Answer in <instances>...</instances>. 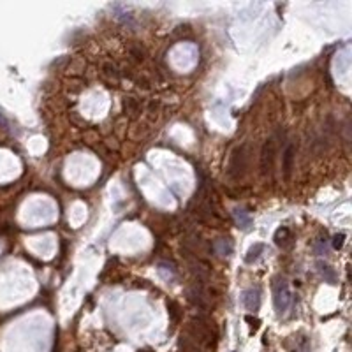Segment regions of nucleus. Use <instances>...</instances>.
Segmentation results:
<instances>
[{"label":"nucleus","mask_w":352,"mask_h":352,"mask_svg":"<svg viewBox=\"0 0 352 352\" xmlns=\"http://www.w3.org/2000/svg\"><path fill=\"white\" fill-rule=\"evenodd\" d=\"M234 220H236V224H238V228H242V229H248L250 226H252V216H250V213L248 212H245L243 208H236L234 210Z\"/></svg>","instance_id":"obj_4"},{"label":"nucleus","mask_w":352,"mask_h":352,"mask_svg":"<svg viewBox=\"0 0 352 352\" xmlns=\"http://www.w3.org/2000/svg\"><path fill=\"white\" fill-rule=\"evenodd\" d=\"M264 252H266V245H264V243H254V245L248 248V252H246L245 262H246V264L257 262V260L260 259V256H262Z\"/></svg>","instance_id":"obj_3"},{"label":"nucleus","mask_w":352,"mask_h":352,"mask_svg":"<svg viewBox=\"0 0 352 352\" xmlns=\"http://www.w3.org/2000/svg\"><path fill=\"white\" fill-rule=\"evenodd\" d=\"M317 266H319V273L322 275V278L326 280V282H330V284H334V282H336V273H334V270L331 268L330 264L319 262Z\"/></svg>","instance_id":"obj_6"},{"label":"nucleus","mask_w":352,"mask_h":352,"mask_svg":"<svg viewBox=\"0 0 352 352\" xmlns=\"http://www.w3.org/2000/svg\"><path fill=\"white\" fill-rule=\"evenodd\" d=\"M273 301L278 314H286L292 304V292L286 278H276L273 282Z\"/></svg>","instance_id":"obj_1"},{"label":"nucleus","mask_w":352,"mask_h":352,"mask_svg":"<svg viewBox=\"0 0 352 352\" xmlns=\"http://www.w3.org/2000/svg\"><path fill=\"white\" fill-rule=\"evenodd\" d=\"M292 160H294V146L292 144H289V146L286 148V152H284V172H286V176L290 174V169H292Z\"/></svg>","instance_id":"obj_5"},{"label":"nucleus","mask_w":352,"mask_h":352,"mask_svg":"<svg viewBox=\"0 0 352 352\" xmlns=\"http://www.w3.org/2000/svg\"><path fill=\"white\" fill-rule=\"evenodd\" d=\"M344 238H345V236L344 234H336V236H334V238H333V248H342V245H344Z\"/></svg>","instance_id":"obj_7"},{"label":"nucleus","mask_w":352,"mask_h":352,"mask_svg":"<svg viewBox=\"0 0 352 352\" xmlns=\"http://www.w3.org/2000/svg\"><path fill=\"white\" fill-rule=\"evenodd\" d=\"M246 322H250V326H252V330L256 331L257 328L260 326V320L259 319H256V317H252V316H246Z\"/></svg>","instance_id":"obj_8"},{"label":"nucleus","mask_w":352,"mask_h":352,"mask_svg":"<svg viewBox=\"0 0 352 352\" xmlns=\"http://www.w3.org/2000/svg\"><path fill=\"white\" fill-rule=\"evenodd\" d=\"M141 352H152V350H141Z\"/></svg>","instance_id":"obj_9"},{"label":"nucleus","mask_w":352,"mask_h":352,"mask_svg":"<svg viewBox=\"0 0 352 352\" xmlns=\"http://www.w3.org/2000/svg\"><path fill=\"white\" fill-rule=\"evenodd\" d=\"M243 306L248 310V312H257L260 306V290L257 287H250L243 292Z\"/></svg>","instance_id":"obj_2"}]
</instances>
